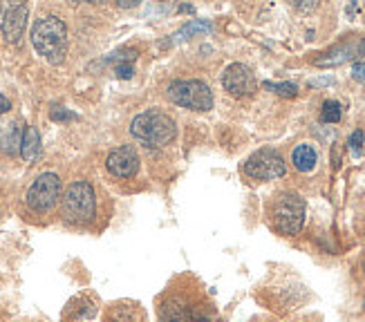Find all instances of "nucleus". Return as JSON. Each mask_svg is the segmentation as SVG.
<instances>
[{
    "instance_id": "nucleus-1",
    "label": "nucleus",
    "mask_w": 365,
    "mask_h": 322,
    "mask_svg": "<svg viewBox=\"0 0 365 322\" xmlns=\"http://www.w3.org/2000/svg\"><path fill=\"white\" fill-rule=\"evenodd\" d=\"M31 43L36 52L50 63H61L68 52V27L56 16L41 19L31 27Z\"/></svg>"
},
{
    "instance_id": "nucleus-10",
    "label": "nucleus",
    "mask_w": 365,
    "mask_h": 322,
    "mask_svg": "<svg viewBox=\"0 0 365 322\" xmlns=\"http://www.w3.org/2000/svg\"><path fill=\"white\" fill-rule=\"evenodd\" d=\"M3 34L9 43H19L27 25V7L23 3L7 5L3 9Z\"/></svg>"
},
{
    "instance_id": "nucleus-12",
    "label": "nucleus",
    "mask_w": 365,
    "mask_h": 322,
    "mask_svg": "<svg viewBox=\"0 0 365 322\" xmlns=\"http://www.w3.org/2000/svg\"><path fill=\"white\" fill-rule=\"evenodd\" d=\"M292 161H294L296 170H300V172H309V170L316 166V161H319V155H316L314 146H309V143H303V146H298V148L294 150Z\"/></svg>"
},
{
    "instance_id": "nucleus-2",
    "label": "nucleus",
    "mask_w": 365,
    "mask_h": 322,
    "mask_svg": "<svg viewBox=\"0 0 365 322\" xmlns=\"http://www.w3.org/2000/svg\"><path fill=\"white\" fill-rule=\"evenodd\" d=\"M130 133L137 141L146 143V146L162 148L175 139V121H173L162 110H146L137 115L130 123Z\"/></svg>"
},
{
    "instance_id": "nucleus-15",
    "label": "nucleus",
    "mask_w": 365,
    "mask_h": 322,
    "mask_svg": "<svg viewBox=\"0 0 365 322\" xmlns=\"http://www.w3.org/2000/svg\"><path fill=\"white\" fill-rule=\"evenodd\" d=\"M341 115H343V108H341L339 101H325L323 103L321 121H325V123H336V121H341Z\"/></svg>"
},
{
    "instance_id": "nucleus-17",
    "label": "nucleus",
    "mask_w": 365,
    "mask_h": 322,
    "mask_svg": "<svg viewBox=\"0 0 365 322\" xmlns=\"http://www.w3.org/2000/svg\"><path fill=\"white\" fill-rule=\"evenodd\" d=\"M264 88L267 90H274L280 96H296L298 94V85L296 83H269V80H267Z\"/></svg>"
},
{
    "instance_id": "nucleus-4",
    "label": "nucleus",
    "mask_w": 365,
    "mask_h": 322,
    "mask_svg": "<svg viewBox=\"0 0 365 322\" xmlns=\"http://www.w3.org/2000/svg\"><path fill=\"white\" fill-rule=\"evenodd\" d=\"M97 211L94 190L88 182H74L68 186L63 197V217L72 224H88Z\"/></svg>"
},
{
    "instance_id": "nucleus-6",
    "label": "nucleus",
    "mask_w": 365,
    "mask_h": 322,
    "mask_svg": "<svg viewBox=\"0 0 365 322\" xmlns=\"http://www.w3.org/2000/svg\"><path fill=\"white\" fill-rule=\"evenodd\" d=\"M58 195H61V180L54 172H43L29 186L25 202L34 213H47L58 202Z\"/></svg>"
},
{
    "instance_id": "nucleus-23",
    "label": "nucleus",
    "mask_w": 365,
    "mask_h": 322,
    "mask_svg": "<svg viewBox=\"0 0 365 322\" xmlns=\"http://www.w3.org/2000/svg\"><path fill=\"white\" fill-rule=\"evenodd\" d=\"M363 273H365V262H363Z\"/></svg>"
},
{
    "instance_id": "nucleus-24",
    "label": "nucleus",
    "mask_w": 365,
    "mask_h": 322,
    "mask_svg": "<svg viewBox=\"0 0 365 322\" xmlns=\"http://www.w3.org/2000/svg\"><path fill=\"white\" fill-rule=\"evenodd\" d=\"M363 311H365V302H363Z\"/></svg>"
},
{
    "instance_id": "nucleus-14",
    "label": "nucleus",
    "mask_w": 365,
    "mask_h": 322,
    "mask_svg": "<svg viewBox=\"0 0 365 322\" xmlns=\"http://www.w3.org/2000/svg\"><path fill=\"white\" fill-rule=\"evenodd\" d=\"M211 29H213L211 23H206V21H193V23L184 25V27L178 31V34H175V38H170V43H178V41H184L186 36L197 34V31H211Z\"/></svg>"
},
{
    "instance_id": "nucleus-11",
    "label": "nucleus",
    "mask_w": 365,
    "mask_h": 322,
    "mask_svg": "<svg viewBox=\"0 0 365 322\" xmlns=\"http://www.w3.org/2000/svg\"><path fill=\"white\" fill-rule=\"evenodd\" d=\"M21 155L25 161H36V157L41 155V135L36 128H25L23 133V141H21Z\"/></svg>"
},
{
    "instance_id": "nucleus-18",
    "label": "nucleus",
    "mask_w": 365,
    "mask_h": 322,
    "mask_svg": "<svg viewBox=\"0 0 365 322\" xmlns=\"http://www.w3.org/2000/svg\"><path fill=\"white\" fill-rule=\"evenodd\" d=\"M115 72H117L119 78H130L133 76V66H130V63H119Z\"/></svg>"
},
{
    "instance_id": "nucleus-19",
    "label": "nucleus",
    "mask_w": 365,
    "mask_h": 322,
    "mask_svg": "<svg viewBox=\"0 0 365 322\" xmlns=\"http://www.w3.org/2000/svg\"><path fill=\"white\" fill-rule=\"evenodd\" d=\"M361 146H363V130H356V133H352V137H350V148L359 152Z\"/></svg>"
},
{
    "instance_id": "nucleus-21",
    "label": "nucleus",
    "mask_w": 365,
    "mask_h": 322,
    "mask_svg": "<svg viewBox=\"0 0 365 322\" xmlns=\"http://www.w3.org/2000/svg\"><path fill=\"white\" fill-rule=\"evenodd\" d=\"M352 76L365 83V63H356V66L352 68Z\"/></svg>"
},
{
    "instance_id": "nucleus-7",
    "label": "nucleus",
    "mask_w": 365,
    "mask_h": 322,
    "mask_svg": "<svg viewBox=\"0 0 365 322\" xmlns=\"http://www.w3.org/2000/svg\"><path fill=\"white\" fill-rule=\"evenodd\" d=\"M284 161L276 150H258L245 161V172L253 180H278L284 175Z\"/></svg>"
},
{
    "instance_id": "nucleus-20",
    "label": "nucleus",
    "mask_w": 365,
    "mask_h": 322,
    "mask_svg": "<svg viewBox=\"0 0 365 322\" xmlns=\"http://www.w3.org/2000/svg\"><path fill=\"white\" fill-rule=\"evenodd\" d=\"M52 119L54 121H68V119H74V115H72V112H68V110L58 108V110L52 112Z\"/></svg>"
},
{
    "instance_id": "nucleus-5",
    "label": "nucleus",
    "mask_w": 365,
    "mask_h": 322,
    "mask_svg": "<svg viewBox=\"0 0 365 322\" xmlns=\"http://www.w3.org/2000/svg\"><path fill=\"white\" fill-rule=\"evenodd\" d=\"M168 99L173 103H178L182 108L188 110H211L213 108V92L211 88L202 83L197 78H190V80H175L170 88H168Z\"/></svg>"
},
{
    "instance_id": "nucleus-8",
    "label": "nucleus",
    "mask_w": 365,
    "mask_h": 322,
    "mask_svg": "<svg viewBox=\"0 0 365 322\" xmlns=\"http://www.w3.org/2000/svg\"><path fill=\"white\" fill-rule=\"evenodd\" d=\"M222 85L233 96H249L256 92V76L242 63H233L222 74Z\"/></svg>"
},
{
    "instance_id": "nucleus-22",
    "label": "nucleus",
    "mask_w": 365,
    "mask_h": 322,
    "mask_svg": "<svg viewBox=\"0 0 365 322\" xmlns=\"http://www.w3.org/2000/svg\"><path fill=\"white\" fill-rule=\"evenodd\" d=\"M11 108V103H9V99L5 94H0V115H3V112H7Z\"/></svg>"
},
{
    "instance_id": "nucleus-3",
    "label": "nucleus",
    "mask_w": 365,
    "mask_h": 322,
    "mask_svg": "<svg viewBox=\"0 0 365 322\" xmlns=\"http://www.w3.org/2000/svg\"><path fill=\"white\" fill-rule=\"evenodd\" d=\"M274 227L282 235H296L305 224V202L296 192H282L272 206Z\"/></svg>"
},
{
    "instance_id": "nucleus-13",
    "label": "nucleus",
    "mask_w": 365,
    "mask_h": 322,
    "mask_svg": "<svg viewBox=\"0 0 365 322\" xmlns=\"http://www.w3.org/2000/svg\"><path fill=\"white\" fill-rule=\"evenodd\" d=\"M21 141H23V133H21L19 123H14V125H9L7 135L3 137V150L7 155H16L21 150Z\"/></svg>"
},
{
    "instance_id": "nucleus-16",
    "label": "nucleus",
    "mask_w": 365,
    "mask_h": 322,
    "mask_svg": "<svg viewBox=\"0 0 365 322\" xmlns=\"http://www.w3.org/2000/svg\"><path fill=\"white\" fill-rule=\"evenodd\" d=\"M162 322H188V313L180 304H168L162 311Z\"/></svg>"
},
{
    "instance_id": "nucleus-9",
    "label": "nucleus",
    "mask_w": 365,
    "mask_h": 322,
    "mask_svg": "<svg viewBox=\"0 0 365 322\" xmlns=\"http://www.w3.org/2000/svg\"><path fill=\"white\" fill-rule=\"evenodd\" d=\"M108 170L115 177H133L139 170V157L133 146H121L108 155Z\"/></svg>"
}]
</instances>
